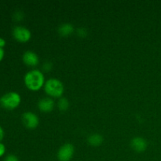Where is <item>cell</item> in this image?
I'll use <instances>...</instances> for the list:
<instances>
[{
    "instance_id": "5bb4252c",
    "label": "cell",
    "mask_w": 161,
    "mask_h": 161,
    "mask_svg": "<svg viewBox=\"0 0 161 161\" xmlns=\"http://www.w3.org/2000/svg\"><path fill=\"white\" fill-rule=\"evenodd\" d=\"M76 32H77V35H78L80 37L84 38L86 37V35H87V30L84 28H80L77 29Z\"/></svg>"
},
{
    "instance_id": "277c9868",
    "label": "cell",
    "mask_w": 161,
    "mask_h": 161,
    "mask_svg": "<svg viewBox=\"0 0 161 161\" xmlns=\"http://www.w3.org/2000/svg\"><path fill=\"white\" fill-rule=\"evenodd\" d=\"M13 36L17 41L20 42H26L31 37V31L27 28L22 26H16L13 29Z\"/></svg>"
},
{
    "instance_id": "52a82bcc",
    "label": "cell",
    "mask_w": 161,
    "mask_h": 161,
    "mask_svg": "<svg viewBox=\"0 0 161 161\" xmlns=\"http://www.w3.org/2000/svg\"><path fill=\"white\" fill-rule=\"evenodd\" d=\"M22 60H23V62L26 65L31 66V67H35L39 62L38 55L34 52L31 51V50H28V51L24 53L23 57H22Z\"/></svg>"
},
{
    "instance_id": "7a4b0ae2",
    "label": "cell",
    "mask_w": 161,
    "mask_h": 161,
    "mask_svg": "<svg viewBox=\"0 0 161 161\" xmlns=\"http://www.w3.org/2000/svg\"><path fill=\"white\" fill-rule=\"evenodd\" d=\"M21 102L20 94L14 91L6 93L0 97V105L6 109L12 110L17 108Z\"/></svg>"
},
{
    "instance_id": "5b68a950",
    "label": "cell",
    "mask_w": 161,
    "mask_h": 161,
    "mask_svg": "<svg viewBox=\"0 0 161 161\" xmlns=\"http://www.w3.org/2000/svg\"><path fill=\"white\" fill-rule=\"evenodd\" d=\"M75 152L74 146L70 143L63 145L58 152V159L59 161H70Z\"/></svg>"
},
{
    "instance_id": "8fae6325",
    "label": "cell",
    "mask_w": 161,
    "mask_h": 161,
    "mask_svg": "<svg viewBox=\"0 0 161 161\" xmlns=\"http://www.w3.org/2000/svg\"><path fill=\"white\" fill-rule=\"evenodd\" d=\"M88 143L92 146H99L103 142V137L98 134H94L87 138Z\"/></svg>"
},
{
    "instance_id": "3957f363",
    "label": "cell",
    "mask_w": 161,
    "mask_h": 161,
    "mask_svg": "<svg viewBox=\"0 0 161 161\" xmlns=\"http://www.w3.org/2000/svg\"><path fill=\"white\" fill-rule=\"evenodd\" d=\"M44 89L50 97H60L64 93V85L58 79H50L45 83Z\"/></svg>"
},
{
    "instance_id": "6da1fadb",
    "label": "cell",
    "mask_w": 161,
    "mask_h": 161,
    "mask_svg": "<svg viewBox=\"0 0 161 161\" xmlns=\"http://www.w3.org/2000/svg\"><path fill=\"white\" fill-rule=\"evenodd\" d=\"M25 83L31 91H39L45 85V78L41 71L34 69L27 72L25 75Z\"/></svg>"
},
{
    "instance_id": "4fadbf2b",
    "label": "cell",
    "mask_w": 161,
    "mask_h": 161,
    "mask_svg": "<svg viewBox=\"0 0 161 161\" xmlns=\"http://www.w3.org/2000/svg\"><path fill=\"white\" fill-rule=\"evenodd\" d=\"M24 17H25V14L20 10L15 11L14 13V15H13V18H14L15 21H20V20H23Z\"/></svg>"
},
{
    "instance_id": "9c48e42d",
    "label": "cell",
    "mask_w": 161,
    "mask_h": 161,
    "mask_svg": "<svg viewBox=\"0 0 161 161\" xmlns=\"http://www.w3.org/2000/svg\"><path fill=\"white\" fill-rule=\"evenodd\" d=\"M131 147L136 152L142 153L146 151V148H147V142L143 138L135 137L131 141Z\"/></svg>"
},
{
    "instance_id": "e0dca14e",
    "label": "cell",
    "mask_w": 161,
    "mask_h": 161,
    "mask_svg": "<svg viewBox=\"0 0 161 161\" xmlns=\"http://www.w3.org/2000/svg\"><path fill=\"white\" fill-rule=\"evenodd\" d=\"M5 153H6V147H5V146L3 143L0 142V157H3L5 154Z\"/></svg>"
},
{
    "instance_id": "7c38bea8",
    "label": "cell",
    "mask_w": 161,
    "mask_h": 161,
    "mask_svg": "<svg viewBox=\"0 0 161 161\" xmlns=\"http://www.w3.org/2000/svg\"><path fill=\"white\" fill-rule=\"evenodd\" d=\"M58 108H59L61 111H66L69 107V101H68V99L65 98V97H61L60 100L58 101Z\"/></svg>"
},
{
    "instance_id": "8992f818",
    "label": "cell",
    "mask_w": 161,
    "mask_h": 161,
    "mask_svg": "<svg viewBox=\"0 0 161 161\" xmlns=\"http://www.w3.org/2000/svg\"><path fill=\"white\" fill-rule=\"evenodd\" d=\"M22 120L26 127L29 129H35L39 125V118L35 113L26 112L22 115Z\"/></svg>"
},
{
    "instance_id": "2e32d148",
    "label": "cell",
    "mask_w": 161,
    "mask_h": 161,
    "mask_svg": "<svg viewBox=\"0 0 161 161\" xmlns=\"http://www.w3.org/2000/svg\"><path fill=\"white\" fill-rule=\"evenodd\" d=\"M4 161H19V160L15 155H12V154H10V155H8L7 157L5 158Z\"/></svg>"
},
{
    "instance_id": "ba28073f",
    "label": "cell",
    "mask_w": 161,
    "mask_h": 161,
    "mask_svg": "<svg viewBox=\"0 0 161 161\" xmlns=\"http://www.w3.org/2000/svg\"><path fill=\"white\" fill-rule=\"evenodd\" d=\"M38 107L39 110L43 113H49L53 109L54 107V102L52 98L50 97H44L39 100L38 103Z\"/></svg>"
},
{
    "instance_id": "9a60e30c",
    "label": "cell",
    "mask_w": 161,
    "mask_h": 161,
    "mask_svg": "<svg viewBox=\"0 0 161 161\" xmlns=\"http://www.w3.org/2000/svg\"><path fill=\"white\" fill-rule=\"evenodd\" d=\"M52 68H53V64H52L51 62H49V61H47V62L42 64V69L45 72H50Z\"/></svg>"
},
{
    "instance_id": "ffe728a7",
    "label": "cell",
    "mask_w": 161,
    "mask_h": 161,
    "mask_svg": "<svg viewBox=\"0 0 161 161\" xmlns=\"http://www.w3.org/2000/svg\"><path fill=\"white\" fill-rule=\"evenodd\" d=\"M4 55H5V52L3 48H0V61L3 59L4 58Z\"/></svg>"
},
{
    "instance_id": "d6986e66",
    "label": "cell",
    "mask_w": 161,
    "mask_h": 161,
    "mask_svg": "<svg viewBox=\"0 0 161 161\" xmlns=\"http://www.w3.org/2000/svg\"><path fill=\"white\" fill-rule=\"evenodd\" d=\"M3 138H4V130H3V127L0 126V142L3 139Z\"/></svg>"
},
{
    "instance_id": "30bf717a",
    "label": "cell",
    "mask_w": 161,
    "mask_h": 161,
    "mask_svg": "<svg viewBox=\"0 0 161 161\" xmlns=\"http://www.w3.org/2000/svg\"><path fill=\"white\" fill-rule=\"evenodd\" d=\"M74 31V27L72 24L69 23H65L63 24V25H60V27L58 28V33L61 36L63 37H65V36H70L71 34H72Z\"/></svg>"
},
{
    "instance_id": "ac0fdd59",
    "label": "cell",
    "mask_w": 161,
    "mask_h": 161,
    "mask_svg": "<svg viewBox=\"0 0 161 161\" xmlns=\"http://www.w3.org/2000/svg\"><path fill=\"white\" fill-rule=\"evenodd\" d=\"M6 46V40L3 38H0V48H3Z\"/></svg>"
}]
</instances>
